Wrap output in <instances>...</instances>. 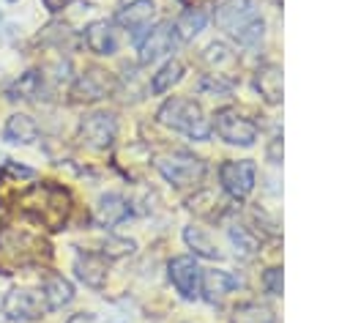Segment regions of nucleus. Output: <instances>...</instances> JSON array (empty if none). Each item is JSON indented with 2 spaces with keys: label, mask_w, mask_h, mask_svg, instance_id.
<instances>
[{
  "label": "nucleus",
  "mask_w": 350,
  "mask_h": 323,
  "mask_svg": "<svg viewBox=\"0 0 350 323\" xmlns=\"http://www.w3.org/2000/svg\"><path fill=\"white\" fill-rule=\"evenodd\" d=\"M38 134H41L38 123L25 112H14L3 126V140L11 145H33Z\"/></svg>",
  "instance_id": "obj_14"
},
{
  "label": "nucleus",
  "mask_w": 350,
  "mask_h": 323,
  "mask_svg": "<svg viewBox=\"0 0 350 323\" xmlns=\"http://www.w3.org/2000/svg\"><path fill=\"white\" fill-rule=\"evenodd\" d=\"M85 44L96 55H115L120 47V38H118V30L112 27V22L96 19L85 27Z\"/></svg>",
  "instance_id": "obj_13"
},
{
  "label": "nucleus",
  "mask_w": 350,
  "mask_h": 323,
  "mask_svg": "<svg viewBox=\"0 0 350 323\" xmlns=\"http://www.w3.org/2000/svg\"><path fill=\"white\" fill-rule=\"evenodd\" d=\"M238 287V276L230 274V271H202V285H200V293H205L208 301H219L221 296H227L230 290Z\"/></svg>",
  "instance_id": "obj_16"
},
{
  "label": "nucleus",
  "mask_w": 350,
  "mask_h": 323,
  "mask_svg": "<svg viewBox=\"0 0 350 323\" xmlns=\"http://www.w3.org/2000/svg\"><path fill=\"white\" fill-rule=\"evenodd\" d=\"M118 25H123L137 41L142 38V33L150 30L153 19H156V3L153 0H131L118 11Z\"/></svg>",
  "instance_id": "obj_10"
},
{
  "label": "nucleus",
  "mask_w": 350,
  "mask_h": 323,
  "mask_svg": "<svg viewBox=\"0 0 350 323\" xmlns=\"http://www.w3.org/2000/svg\"><path fill=\"white\" fill-rule=\"evenodd\" d=\"M5 3H16V0H5Z\"/></svg>",
  "instance_id": "obj_28"
},
{
  "label": "nucleus",
  "mask_w": 350,
  "mask_h": 323,
  "mask_svg": "<svg viewBox=\"0 0 350 323\" xmlns=\"http://www.w3.org/2000/svg\"><path fill=\"white\" fill-rule=\"evenodd\" d=\"M159 123L191 137V140H208L211 137V123L202 112L200 104H194L191 99H167L161 104V109L156 112Z\"/></svg>",
  "instance_id": "obj_3"
},
{
  "label": "nucleus",
  "mask_w": 350,
  "mask_h": 323,
  "mask_svg": "<svg viewBox=\"0 0 350 323\" xmlns=\"http://www.w3.org/2000/svg\"><path fill=\"white\" fill-rule=\"evenodd\" d=\"M118 134V120L109 112H90L79 120V140L88 148H107Z\"/></svg>",
  "instance_id": "obj_8"
},
{
  "label": "nucleus",
  "mask_w": 350,
  "mask_h": 323,
  "mask_svg": "<svg viewBox=\"0 0 350 323\" xmlns=\"http://www.w3.org/2000/svg\"><path fill=\"white\" fill-rule=\"evenodd\" d=\"M129 203L120 197V194H115V192H109V194H104L101 200H98V205H96V219L101 222V224H107V227H115V224H120L126 216H129Z\"/></svg>",
  "instance_id": "obj_19"
},
{
  "label": "nucleus",
  "mask_w": 350,
  "mask_h": 323,
  "mask_svg": "<svg viewBox=\"0 0 350 323\" xmlns=\"http://www.w3.org/2000/svg\"><path fill=\"white\" fill-rule=\"evenodd\" d=\"M254 175H257V167L254 162L249 159H235V162H224L219 167V181H221V189L232 197V200H246L254 189Z\"/></svg>",
  "instance_id": "obj_7"
},
{
  "label": "nucleus",
  "mask_w": 350,
  "mask_h": 323,
  "mask_svg": "<svg viewBox=\"0 0 350 323\" xmlns=\"http://www.w3.org/2000/svg\"><path fill=\"white\" fill-rule=\"evenodd\" d=\"M254 85L260 90V96L268 101V104H279L282 101V68L276 63H265L257 77H254Z\"/></svg>",
  "instance_id": "obj_17"
},
{
  "label": "nucleus",
  "mask_w": 350,
  "mask_h": 323,
  "mask_svg": "<svg viewBox=\"0 0 350 323\" xmlns=\"http://www.w3.org/2000/svg\"><path fill=\"white\" fill-rule=\"evenodd\" d=\"M232 323H273V312L265 304H241Z\"/></svg>",
  "instance_id": "obj_23"
},
{
  "label": "nucleus",
  "mask_w": 350,
  "mask_h": 323,
  "mask_svg": "<svg viewBox=\"0 0 350 323\" xmlns=\"http://www.w3.org/2000/svg\"><path fill=\"white\" fill-rule=\"evenodd\" d=\"M230 238H232V244H235L238 249H243L246 255H249V252H252V249L257 246V244H254V238H252V235H249V233H246L243 227H232V233H230Z\"/></svg>",
  "instance_id": "obj_26"
},
{
  "label": "nucleus",
  "mask_w": 350,
  "mask_h": 323,
  "mask_svg": "<svg viewBox=\"0 0 350 323\" xmlns=\"http://www.w3.org/2000/svg\"><path fill=\"white\" fill-rule=\"evenodd\" d=\"M205 25H208V14H205L202 8H186V11L175 19L172 30H175V38L191 41L194 36H200V33L205 30Z\"/></svg>",
  "instance_id": "obj_20"
},
{
  "label": "nucleus",
  "mask_w": 350,
  "mask_h": 323,
  "mask_svg": "<svg viewBox=\"0 0 350 323\" xmlns=\"http://www.w3.org/2000/svg\"><path fill=\"white\" fill-rule=\"evenodd\" d=\"M205 60L213 63V66H221V63H232V52L224 47V44H211L205 49Z\"/></svg>",
  "instance_id": "obj_25"
},
{
  "label": "nucleus",
  "mask_w": 350,
  "mask_h": 323,
  "mask_svg": "<svg viewBox=\"0 0 350 323\" xmlns=\"http://www.w3.org/2000/svg\"><path fill=\"white\" fill-rule=\"evenodd\" d=\"M109 93V79L104 71L93 68L88 74H82L74 85V99H88V101H96V99H104Z\"/></svg>",
  "instance_id": "obj_18"
},
{
  "label": "nucleus",
  "mask_w": 350,
  "mask_h": 323,
  "mask_svg": "<svg viewBox=\"0 0 350 323\" xmlns=\"http://www.w3.org/2000/svg\"><path fill=\"white\" fill-rule=\"evenodd\" d=\"M139 63H150L161 55H167L172 47H175V30L172 25H159V27H150L139 41Z\"/></svg>",
  "instance_id": "obj_11"
},
{
  "label": "nucleus",
  "mask_w": 350,
  "mask_h": 323,
  "mask_svg": "<svg viewBox=\"0 0 350 323\" xmlns=\"http://www.w3.org/2000/svg\"><path fill=\"white\" fill-rule=\"evenodd\" d=\"M38 93V77L36 71H27L22 79L14 82V88L8 90V99H33Z\"/></svg>",
  "instance_id": "obj_24"
},
{
  "label": "nucleus",
  "mask_w": 350,
  "mask_h": 323,
  "mask_svg": "<svg viewBox=\"0 0 350 323\" xmlns=\"http://www.w3.org/2000/svg\"><path fill=\"white\" fill-rule=\"evenodd\" d=\"M213 129H216V134H219L224 142H230V145H243V148H249V145H254V140H257V123L249 120V118H243L238 109H230V107H224V109L216 112Z\"/></svg>",
  "instance_id": "obj_6"
},
{
  "label": "nucleus",
  "mask_w": 350,
  "mask_h": 323,
  "mask_svg": "<svg viewBox=\"0 0 350 323\" xmlns=\"http://www.w3.org/2000/svg\"><path fill=\"white\" fill-rule=\"evenodd\" d=\"M213 22L227 30L238 44L254 47L262 38V16L254 11L252 0H216L213 5Z\"/></svg>",
  "instance_id": "obj_1"
},
{
  "label": "nucleus",
  "mask_w": 350,
  "mask_h": 323,
  "mask_svg": "<svg viewBox=\"0 0 350 323\" xmlns=\"http://www.w3.org/2000/svg\"><path fill=\"white\" fill-rule=\"evenodd\" d=\"M262 285H265V290L271 296H279L282 293V271L279 268H268L265 276H262Z\"/></svg>",
  "instance_id": "obj_27"
},
{
  "label": "nucleus",
  "mask_w": 350,
  "mask_h": 323,
  "mask_svg": "<svg viewBox=\"0 0 350 323\" xmlns=\"http://www.w3.org/2000/svg\"><path fill=\"white\" fill-rule=\"evenodd\" d=\"M167 268H170V279H172L175 290H178L183 298H189V301L200 298L202 271H200V266H197V260H194V257H189V255L172 257Z\"/></svg>",
  "instance_id": "obj_9"
},
{
  "label": "nucleus",
  "mask_w": 350,
  "mask_h": 323,
  "mask_svg": "<svg viewBox=\"0 0 350 323\" xmlns=\"http://www.w3.org/2000/svg\"><path fill=\"white\" fill-rule=\"evenodd\" d=\"M183 241L191 246V252L194 255H200V257H208V260H219L221 257V252H219V244L202 230V227H186L183 230Z\"/></svg>",
  "instance_id": "obj_21"
},
{
  "label": "nucleus",
  "mask_w": 350,
  "mask_h": 323,
  "mask_svg": "<svg viewBox=\"0 0 350 323\" xmlns=\"http://www.w3.org/2000/svg\"><path fill=\"white\" fill-rule=\"evenodd\" d=\"M41 301L46 312H57L74 301V285L63 274H46L41 282Z\"/></svg>",
  "instance_id": "obj_12"
},
{
  "label": "nucleus",
  "mask_w": 350,
  "mask_h": 323,
  "mask_svg": "<svg viewBox=\"0 0 350 323\" xmlns=\"http://www.w3.org/2000/svg\"><path fill=\"white\" fill-rule=\"evenodd\" d=\"M180 79H183V63H180V60H167V63L150 77V90H153L156 96H161V93L172 90V85H178Z\"/></svg>",
  "instance_id": "obj_22"
},
{
  "label": "nucleus",
  "mask_w": 350,
  "mask_h": 323,
  "mask_svg": "<svg viewBox=\"0 0 350 323\" xmlns=\"http://www.w3.org/2000/svg\"><path fill=\"white\" fill-rule=\"evenodd\" d=\"M156 170L164 175V181H170L172 186H191L197 181H202L205 175V162L191 156V153H172V156H159L156 159Z\"/></svg>",
  "instance_id": "obj_4"
},
{
  "label": "nucleus",
  "mask_w": 350,
  "mask_h": 323,
  "mask_svg": "<svg viewBox=\"0 0 350 323\" xmlns=\"http://www.w3.org/2000/svg\"><path fill=\"white\" fill-rule=\"evenodd\" d=\"M0 312L14 323H33L46 312V307H44V301H41V296L36 290L11 287L0 301Z\"/></svg>",
  "instance_id": "obj_5"
},
{
  "label": "nucleus",
  "mask_w": 350,
  "mask_h": 323,
  "mask_svg": "<svg viewBox=\"0 0 350 323\" xmlns=\"http://www.w3.org/2000/svg\"><path fill=\"white\" fill-rule=\"evenodd\" d=\"M74 274L88 287H101L104 285V276H107V263H104V257H98L93 252H85V255H77Z\"/></svg>",
  "instance_id": "obj_15"
},
{
  "label": "nucleus",
  "mask_w": 350,
  "mask_h": 323,
  "mask_svg": "<svg viewBox=\"0 0 350 323\" xmlns=\"http://www.w3.org/2000/svg\"><path fill=\"white\" fill-rule=\"evenodd\" d=\"M49 244L41 235L19 233V230H0V274H11L14 268L38 266L49 260Z\"/></svg>",
  "instance_id": "obj_2"
}]
</instances>
